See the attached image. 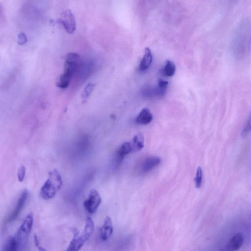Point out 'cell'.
<instances>
[{"label":"cell","instance_id":"10","mask_svg":"<svg viewBox=\"0 0 251 251\" xmlns=\"http://www.w3.org/2000/svg\"><path fill=\"white\" fill-rule=\"evenodd\" d=\"M161 162L160 158L156 157H151L145 159L141 165V171L146 173L158 166Z\"/></svg>","mask_w":251,"mask_h":251},{"label":"cell","instance_id":"26","mask_svg":"<svg viewBox=\"0 0 251 251\" xmlns=\"http://www.w3.org/2000/svg\"><path fill=\"white\" fill-rule=\"evenodd\" d=\"M39 251H47L45 248L42 247L41 245L38 246V247Z\"/></svg>","mask_w":251,"mask_h":251},{"label":"cell","instance_id":"3","mask_svg":"<svg viewBox=\"0 0 251 251\" xmlns=\"http://www.w3.org/2000/svg\"><path fill=\"white\" fill-rule=\"evenodd\" d=\"M101 202L102 199L99 193L93 189L91 190L88 199L84 202V206L89 213L93 214L97 211Z\"/></svg>","mask_w":251,"mask_h":251},{"label":"cell","instance_id":"20","mask_svg":"<svg viewBox=\"0 0 251 251\" xmlns=\"http://www.w3.org/2000/svg\"><path fill=\"white\" fill-rule=\"evenodd\" d=\"M95 86V85L90 83L85 87L82 95V98L84 100L86 101L91 96Z\"/></svg>","mask_w":251,"mask_h":251},{"label":"cell","instance_id":"8","mask_svg":"<svg viewBox=\"0 0 251 251\" xmlns=\"http://www.w3.org/2000/svg\"><path fill=\"white\" fill-rule=\"evenodd\" d=\"M243 241L242 234L238 233L233 236L224 247L227 251H236L241 247Z\"/></svg>","mask_w":251,"mask_h":251},{"label":"cell","instance_id":"11","mask_svg":"<svg viewBox=\"0 0 251 251\" xmlns=\"http://www.w3.org/2000/svg\"><path fill=\"white\" fill-rule=\"evenodd\" d=\"M153 115L148 108L143 109L136 118L138 124L146 125L150 123L153 120Z\"/></svg>","mask_w":251,"mask_h":251},{"label":"cell","instance_id":"16","mask_svg":"<svg viewBox=\"0 0 251 251\" xmlns=\"http://www.w3.org/2000/svg\"><path fill=\"white\" fill-rule=\"evenodd\" d=\"M168 86V82L162 79L159 80L157 88L153 91V95L159 97H163L166 93Z\"/></svg>","mask_w":251,"mask_h":251},{"label":"cell","instance_id":"19","mask_svg":"<svg viewBox=\"0 0 251 251\" xmlns=\"http://www.w3.org/2000/svg\"><path fill=\"white\" fill-rule=\"evenodd\" d=\"M176 72V66L170 61H167L162 70V74L167 77H171L174 75Z\"/></svg>","mask_w":251,"mask_h":251},{"label":"cell","instance_id":"13","mask_svg":"<svg viewBox=\"0 0 251 251\" xmlns=\"http://www.w3.org/2000/svg\"><path fill=\"white\" fill-rule=\"evenodd\" d=\"M152 61L153 56L152 52L149 48H146L145 49L144 56L139 65V70L140 71L144 72L146 71L150 67Z\"/></svg>","mask_w":251,"mask_h":251},{"label":"cell","instance_id":"7","mask_svg":"<svg viewBox=\"0 0 251 251\" xmlns=\"http://www.w3.org/2000/svg\"><path fill=\"white\" fill-rule=\"evenodd\" d=\"M74 235L66 251H79L88 239L82 232L74 229Z\"/></svg>","mask_w":251,"mask_h":251},{"label":"cell","instance_id":"18","mask_svg":"<svg viewBox=\"0 0 251 251\" xmlns=\"http://www.w3.org/2000/svg\"><path fill=\"white\" fill-rule=\"evenodd\" d=\"M94 230V223L91 217H87L86 218V225L82 233L88 239L92 234Z\"/></svg>","mask_w":251,"mask_h":251},{"label":"cell","instance_id":"1","mask_svg":"<svg viewBox=\"0 0 251 251\" xmlns=\"http://www.w3.org/2000/svg\"><path fill=\"white\" fill-rule=\"evenodd\" d=\"M62 185V178L58 170L54 169L51 171L49 173L48 179L41 189V196L45 200L54 198Z\"/></svg>","mask_w":251,"mask_h":251},{"label":"cell","instance_id":"12","mask_svg":"<svg viewBox=\"0 0 251 251\" xmlns=\"http://www.w3.org/2000/svg\"><path fill=\"white\" fill-rule=\"evenodd\" d=\"M132 152L131 144L130 142H125L119 148L116 154V161L119 164L121 162L123 158Z\"/></svg>","mask_w":251,"mask_h":251},{"label":"cell","instance_id":"5","mask_svg":"<svg viewBox=\"0 0 251 251\" xmlns=\"http://www.w3.org/2000/svg\"><path fill=\"white\" fill-rule=\"evenodd\" d=\"M28 197V192L27 190H24L17 202L15 209L6 219V223H11L18 218L26 203Z\"/></svg>","mask_w":251,"mask_h":251},{"label":"cell","instance_id":"24","mask_svg":"<svg viewBox=\"0 0 251 251\" xmlns=\"http://www.w3.org/2000/svg\"><path fill=\"white\" fill-rule=\"evenodd\" d=\"M27 42V38L25 33L21 32L18 35V44L21 46H23Z\"/></svg>","mask_w":251,"mask_h":251},{"label":"cell","instance_id":"17","mask_svg":"<svg viewBox=\"0 0 251 251\" xmlns=\"http://www.w3.org/2000/svg\"><path fill=\"white\" fill-rule=\"evenodd\" d=\"M72 76L66 72L62 74L57 82V86L61 89H67L68 88Z\"/></svg>","mask_w":251,"mask_h":251},{"label":"cell","instance_id":"14","mask_svg":"<svg viewBox=\"0 0 251 251\" xmlns=\"http://www.w3.org/2000/svg\"><path fill=\"white\" fill-rule=\"evenodd\" d=\"M132 152H137L141 150L144 145V138L141 133H138L134 137L131 143Z\"/></svg>","mask_w":251,"mask_h":251},{"label":"cell","instance_id":"22","mask_svg":"<svg viewBox=\"0 0 251 251\" xmlns=\"http://www.w3.org/2000/svg\"><path fill=\"white\" fill-rule=\"evenodd\" d=\"M251 132V114L246 123L242 132L241 136L245 137Z\"/></svg>","mask_w":251,"mask_h":251},{"label":"cell","instance_id":"15","mask_svg":"<svg viewBox=\"0 0 251 251\" xmlns=\"http://www.w3.org/2000/svg\"><path fill=\"white\" fill-rule=\"evenodd\" d=\"M20 245L14 236L9 237L6 241L2 251H19Z\"/></svg>","mask_w":251,"mask_h":251},{"label":"cell","instance_id":"25","mask_svg":"<svg viewBox=\"0 0 251 251\" xmlns=\"http://www.w3.org/2000/svg\"><path fill=\"white\" fill-rule=\"evenodd\" d=\"M34 240L35 246L38 247L40 245L38 236L37 234H35L34 236Z\"/></svg>","mask_w":251,"mask_h":251},{"label":"cell","instance_id":"23","mask_svg":"<svg viewBox=\"0 0 251 251\" xmlns=\"http://www.w3.org/2000/svg\"><path fill=\"white\" fill-rule=\"evenodd\" d=\"M26 167L23 165L18 170V177L19 181L20 182H23L25 177L26 176Z\"/></svg>","mask_w":251,"mask_h":251},{"label":"cell","instance_id":"2","mask_svg":"<svg viewBox=\"0 0 251 251\" xmlns=\"http://www.w3.org/2000/svg\"><path fill=\"white\" fill-rule=\"evenodd\" d=\"M34 222V216L33 213L28 214L20 227L15 236L20 246V249L25 245L28 237L32 229Z\"/></svg>","mask_w":251,"mask_h":251},{"label":"cell","instance_id":"4","mask_svg":"<svg viewBox=\"0 0 251 251\" xmlns=\"http://www.w3.org/2000/svg\"><path fill=\"white\" fill-rule=\"evenodd\" d=\"M60 22L66 31L69 34H73L76 29V23L75 17L70 10L65 11L60 20Z\"/></svg>","mask_w":251,"mask_h":251},{"label":"cell","instance_id":"21","mask_svg":"<svg viewBox=\"0 0 251 251\" xmlns=\"http://www.w3.org/2000/svg\"><path fill=\"white\" fill-rule=\"evenodd\" d=\"M203 181V170L201 167H198L197 170L196 177L194 179L195 186L197 188L201 187Z\"/></svg>","mask_w":251,"mask_h":251},{"label":"cell","instance_id":"9","mask_svg":"<svg viewBox=\"0 0 251 251\" xmlns=\"http://www.w3.org/2000/svg\"><path fill=\"white\" fill-rule=\"evenodd\" d=\"M114 230L112 220L111 217L107 216L103 225L100 228V237L102 241L108 240L112 235Z\"/></svg>","mask_w":251,"mask_h":251},{"label":"cell","instance_id":"6","mask_svg":"<svg viewBox=\"0 0 251 251\" xmlns=\"http://www.w3.org/2000/svg\"><path fill=\"white\" fill-rule=\"evenodd\" d=\"M80 62L81 58L78 54L75 53H68L65 59L64 71L73 76L78 69Z\"/></svg>","mask_w":251,"mask_h":251}]
</instances>
